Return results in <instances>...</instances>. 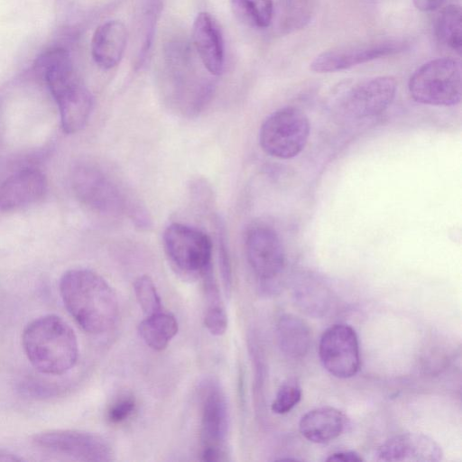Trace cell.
Returning <instances> with one entry per match:
<instances>
[{
	"label": "cell",
	"instance_id": "4dcf8cb0",
	"mask_svg": "<svg viewBox=\"0 0 462 462\" xmlns=\"http://www.w3.org/2000/svg\"><path fill=\"white\" fill-rule=\"evenodd\" d=\"M447 0H413L417 9L422 12H430L440 7Z\"/></svg>",
	"mask_w": 462,
	"mask_h": 462
},
{
	"label": "cell",
	"instance_id": "277c9868",
	"mask_svg": "<svg viewBox=\"0 0 462 462\" xmlns=\"http://www.w3.org/2000/svg\"><path fill=\"white\" fill-rule=\"evenodd\" d=\"M72 180L78 198L98 212L112 216L128 213L134 222L146 212L140 204L128 199L109 175L95 165L78 166Z\"/></svg>",
	"mask_w": 462,
	"mask_h": 462
},
{
	"label": "cell",
	"instance_id": "d6986e66",
	"mask_svg": "<svg viewBox=\"0 0 462 462\" xmlns=\"http://www.w3.org/2000/svg\"><path fill=\"white\" fill-rule=\"evenodd\" d=\"M276 337L280 349L291 358L303 357L310 346L311 336L308 324L293 314L280 317L276 325Z\"/></svg>",
	"mask_w": 462,
	"mask_h": 462
},
{
	"label": "cell",
	"instance_id": "d4e9b609",
	"mask_svg": "<svg viewBox=\"0 0 462 462\" xmlns=\"http://www.w3.org/2000/svg\"><path fill=\"white\" fill-rule=\"evenodd\" d=\"M134 291L136 300L148 316L162 311V300L155 284L148 275H141L134 282Z\"/></svg>",
	"mask_w": 462,
	"mask_h": 462
},
{
	"label": "cell",
	"instance_id": "83f0119b",
	"mask_svg": "<svg viewBox=\"0 0 462 462\" xmlns=\"http://www.w3.org/2000/svg\"><path fill=\"white\" fill-rule=\"evenodd\" d=\"M227 315L222 304L208 305L204 324L213 336H222L227 328Z\"/></svg>",
	"mask_w": 462,
	"mask_h": 462
},
{
	"label": "cell",
	"instance_id": "5bb4252c",
	"mask_svg": "<svg viewBox=\"0 0 462 462\" xmlns=\"http://www.w3.org/2000/svg\"><path fill=\"white\" fill-rule=\"evenodd\" d=\"M442 456V449L434 439L417 432L396 435L379 446L376 451L380 461L437 462Z\"/></svg>",
	"mask_w": 462,
	"mask_h": 462
},
{
	"label": "cell",
	"instance_id": "30bf717a",
	"mask_svg": "<svg viewBox=\"0 0 462 462\" xmlns=\"http://www.w3.org/2000/svg\"><path fill=\"white\" fill-rule=\"evenodd\" d=\"M405 46L403 42L384 40L336 47L319 54L310 63V69L317 73L340 71L393 55L402 51Z\"/></svg>",
	"mask_w": 462,
	"mask_h": 462
},
{
	"label": "cell",
	"instance_id": "484cf974",
	"mask_svg": "<svg viewBox=\"0 0 462 462\" xmlns=\"http://www.w3.org/2000/svg\"><path fill=\"white\" fill-rule=\"evenodd\" d=\"M301 399V388L295 378H290L280 386L271 409L276 414L292 410Z\"/></svg>",
	"mask_w": 462,
	"mask_h": 462
},
{
	"label": "cell",
	"instance_id": "7c38bea8",
	"mask_svg": "<svg viewBox=\"0 0 462 462\" xmlns=\"http://www.w3.org/2000/svg\"><path fill=\"white\" fill-rule=\"evenodd\" d=\"M396 81L390 76L363 80L351 87L340 99L343 113L362 119L385 111L394 99Z\"/></svg>",
	"mask_w": 462,
	"mask_h": 462
},
{
	"label": "cell",
	"instance_id": "e0dca14e",
	"mask_svg": "<svg viewBox=\"0 0 462 462\" xmlns=\"http://www.w3.org/2000/svg\"><path fill=\"white\" fill-rule=\"evenodd\" d=\"M127 42L125 24L117 20L100 24L93 33L91 55L95 63L103 69L116 67L121 60Z\"/></svg>",
	"mask_w": 462,
	"mask_h": 462
},
{
	"label": "cell",
	"instance_id": "f546056e",
	"mask_svg": "<svg viewBox=\"0 0 462 462\" xmlns=\"http://www.w3.org/2000/svg\"><path fill=\"white\" fill-rule=\"evenodd\" d=\"M327 461H342V462H361L363 461V457L356 453V451L352 450H344V451H338L335 452L326 459Z\"/></svg>",
	"mask_w": 462,
	"mask_h": 462
},
{
	"label": "cell",
	"instance_id": "9a60e30c",
	"mask_svg": "<svg viewBox=\"0 0 462 462\" xmlns=\"http://www.w3.org/2000/svg\"><path fill=\"white\" fill-rule=\"evenodd\" d=\"M47 189L44 174L36 169L21 170L0 183V211H11L35 203Z\"/></svg>",
	"mask_w": 462,
	"mask_h": 462
},
{
	"label": "cell",
	"instance_id": "603a6c76",
	"mask_svg": "<svg viewBox=\"0 0 462 462\" xmlns=\"http://www.w3.org/2000/svg\"><path fill=\"white\" fill-rule=\"evenodd\" d=\"M440 43L460 55L462 50V12L457 5L446 6L439 15L435 29Z\"/></svg>",
	"mask_w": 462,
	"mask_h": 462
},
{
	"label": "cell",
	"instance_id": "ffe728a7",
	"mask_svg": "<svg viewBox=\"0 0 462 462\" xmlns=\"http://www.w3.org/2000/svg\"><path fill=\"white\" fill-rule=\"evenodd\" d=\"M292 297L303 312L315 318L326 316L334 302L332 292L325 285L313 280L300 281L296 284Z\"/></svg>",
	"mask_w": 462,
	"mask_h": 462
},
{
	"label": "cell",
	"instance_id": "ba28073f",
	"mask_svg": "<svg viewBox=\"0 0 462 462\" xmlns=\"http://www.w3.org/2000/svg\"><path fill=\"white\" fill-rule=\"evenodd\" d=\"M33 445L42 451L78 461L108 462L113 451L102 437L77 430H50L32 437Z\"/></svg>",
	"mask_w": 462,
	"mask_h": 462
},
{
	"label": "cell",
	"instance_id": "52a82bcc",
	"mask_svg": "<svg viewBox=\"0 0 462 462\" xmlns=\"http://www.w3.org/2000/svg\"><path fill=\"white\" fill-rule=\"evenodd\" d=\"M163 245L172 264L180 272L200 274L210 265L212 241L201 230L180 223L169 225Z\"/></svg>",
	"mask_w": 462,
	"mask_h": 462
},
{
	"label": "cell",
	"instance_id": "f1b7e54d",
	"mask_svg": "<svg viewBox=\"0 0 462 462\" xmlns=\"http://www.w3.org/2000/svg\"><path fill=\"white\" fill-rule=\"evenodd\" d=\"M135 399L131 395L119 397L111 404L107 411V420L112 424H118L126 420L134 411Z\"/></svg>",
	"mask_w": 462,
	"mask_h": 462
},
{
	"label": "cell",
	"instance_id": "8fae6325",
	"mask_svg": "<svg viewBox=\"0 0 462 462\" xmlns=\"http://www.w3.org/2000/svg\"><path fill=\"white\" fill-rule=\"evenodd\" d=\"M245 252L254 274L263 282H271L282 272L285 252L279 235L264 224L251 226L245 236Z\"/></svg>",
	"mask_w": 462,
	"mask_h": 462
},
{
	"label": "cell",
	"instance_id": "4fadbf2b",
	"mask_svg": "<svg viewBox=\"0 0 462 462\" xmlns=\"http://www.w3.org/2000/svg\"><path fill=\"white\" fill-rule=\"evenodd\" d=\"M200 438L202 450L226 452L229 413L226 398L219 383L207 379L201 385Z\"/></svg>",
	"mask_w": 462,
	"mask_h": 462
},
{
	"label": "cell",
	"instance_id": "4316f807",
	"mask_svg": "<svg viewBox=\"0 0 462 462\" xmlns=\"http://www.w3.org/2000/svg\"><path fill=\"white\" fill-rule=\"evenodd\" d=\"M218 260L224 290L226 294L229 296L233 283L232 265L225 230L220 224L218 225Z\"/></svg>",
	"mask_w": 462,
	"mask_h": 462
},
{
	"label": "cell",
	"instance_id": "ac0fdd59",
	"mask_svg": "<svg viewBox=\"0 0 462 462\" xmlns=\"http://www.w3.org/2000/svg\"><path fill=\"white\" fill-rule=\"evenodd\" d=\"M345 414L333 407H319L305 413L299 424L301 435L314 443H327L342 434L346 427Z\"/></svg>",
	"mask_w": 462,
	"mask_h": 462
},
{
	"label": "cell",
	"instance_id": "7402d4cb",
	"mask_svg": "<svg viewBox=\"0 0 462 462\" xmlns=\"http://www.w3.org/2000/svg\"><path fill=\"white\" fill-rule=\"evenodd\" d=\"M138 332L149 347L155 351H162L176 336L178 322L172 314L162 310L146 316L140 322Z\"/></svg>",
	"mask_w": 462,
	"mask_h": 462
},
{
	"label": "cell",
	"instance_id": "2e32d148",
	"mask_svg": "<svg viewBox=\"0 0 462 462\" xmlns=\"http://www.w3.org/2000/svg\"><path fill=\"white\" fill-rule=\"evenodd\" d=\"M192 41L204 67L210 74L219 75L224 68V40L221 28L211 14H198L192 26Z\"/></svg>",
	"mask_w": 462,
	"mask_h": 462
},
{
	"label": "cell",
	"instance_id": "8992f818",
	"mask_svg": "<svg viewBox=\"0 0 462 462\" xmlns=\"http://www.w3.org/2000/svg\"><path fill=\"white\" fill-rule=\"evenodd\" d=\"M305 113L295 106H285L271 114L262 124L259 143L265 153L279 159L297 156L310 135Z\"/></svg>",
	"mask_w": 462,
	"mask_h": 462
},
{
	"label": "cell",
	"instance_id": "5b68a950",
	"mask_svg": "<svg viewBox=\"0 0 462 462\" xmlns=\"http://www.w3.org/2000/svg\"><path fill=\"white\" fill-rule=\"evenodd\" d=\"M413 100L430 106H449L461 100V65L457 60L438 58L418 68L409 80Z\"/></svg>",
	"mask_w": 462,
	"mask_h": 462
},
{
	"label": "cell",
	"instance_id": "cb8c5ba5",
	"mask_svg": "<svg viewBox=\"0 0 462 462\" xmlns=\"http://www.w3.org/2000/svg\"><path fill=\"white\" fill-rule=\"evenodd\" d=\"M236 17L251 26L266 28L272 23L273 0H230Z\"/></svg>",
	"mask_w": 462,
	"mask_h": 462
},
{
	"label": "cell",
	"instance_id": "7a4b0ae2",
	"mask_svg": "<svg viewBox=\"0 0 462 462\" xmlns=\"http://www.w3.org/2000/svg\"><path fill=\"white\" fill-rule=\"evenodd\" d=\"M22 346L30 364L43 374H63L74 367L79 357L73 328L55 314L28 323L22 334Z\"/></svg>",
	"mask_w": 462,
	"mask_h": 462
},
{
	"label": "cell",
	"instance_id": "44dd1931",
	"mask_svg": "<svg viewBox=\"0 0 462 462\" xmlns=\"http://www.w3.org/2000/svg\"><path fill=\"white\" fill-rule=\"evenodd\" d=\"M315 10L313 0H279L273 7L272 23L281 33H290L304 28Z\"/></svg>",
	"mask_w": 462,
	"mask_h": 462
},
{
	"label": "cell",
	"instance_id": "1f68e13d",
	"mask_svg": "<svg viewBox=\"0 0 462 462\" xmlns=\"http://www.w3.org/2000/svg\"><path fill=\"white\" fill-rule=\"evenodd\" d=\"M22 459L14 454L0 450V461H20Z\"/></svg>",
	"mask_w": 462,
	"mask_h": 462
},
{
	"label": "cell",
	"instance_id": "9c48e42d",
	"mask_svg": "<svg viewBox=\"0 0 462 462\" xmlns=\"http://www.w3.org/2000/svg\"><path fill=\"white\" fill-rule=\"evenodd\" d=\"M319 356L333 376L346 379L356 375L360 368V351L355 329L346 324L327 328L319 340Z\"/></svg>",
	"mask_w": 462,
	"mask_h": 462
},
{
	"label": "cell",
	"instance_id": "3957f363",
	"mask_svg": "<svg viewBox=\"0 0 462 462\" xmlns=\"http://www.w3.org/2000/svg\"><path fill=\"white\" fill-rule=\"evenodd\" d=\"M40 69L59 106L62 129L74 134L84 128L93 107V97L78 78L69 53L49 51L39 59Z\"/></svg>",
	"mask_w": 462,
	"mask_h": 462
},
{
	"label": "cell",
	"instance_id": "6da1fadb",
	"mask_svg": "<svg viewBox=\"0 0 462 462\" xmlns=\"http://www.w3.org/2000/svg\"><path fill=\"white\" fill-rule=\"evenodd\" d=\"M63 305L87 333L108 332L118 318V300L109 283L96 272L75 268L65 272L59 282Z\"/></svg>",
	"mask_w": 462,
	"mask_h": 462
}]
</instances>
